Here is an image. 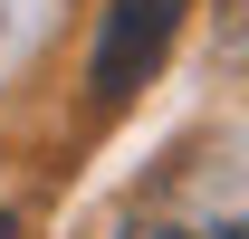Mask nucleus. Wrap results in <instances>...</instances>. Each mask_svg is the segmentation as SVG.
<instances>
[{"label":"nucleus","mask_w":249,"mask_h":239,"mask_svg":"<svg viewBox=\"0 0 249 239\" xmlns=\"http://www.w3.org/2000/svg\"><path fill=\"white\" fill-rule=\"evenodd\" d=\"M182 10H192V0H106V19H96V38H87V86H96V105H124V96L173 58Z\"/></svg>","instance_id":"obj_1"},{"label":"nucleus","mask_w":249,"mask_h":239,"mask_svg":"<svg viewBox=\"0 0 249 239\" xmlns=\"http://www.w3.org/2000/svg\"><path fill=\"white\" fill-rule=\"evenodd\" d=\"M115 239H240V220H211V210H134Z\"/></svg>","instance_id":"obj_2"},{"label":"nucleus","mask_w":249,"mask_h":239,"mask_svg":"<svg viewBox=\"0 0 249 239\" xmlns=\"http://www.w3.org/2000/svg\"><path fill=\"white\" fill-rule=\"evenodd\" d=\"M0 239H10V210H0Z\"/></svg>","instance_id":"obj_3"}]
</instances>
